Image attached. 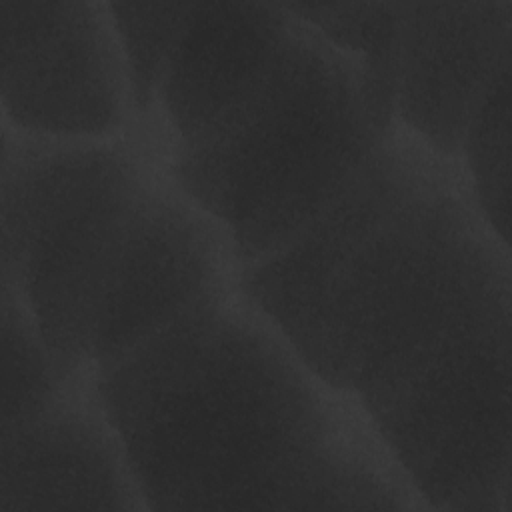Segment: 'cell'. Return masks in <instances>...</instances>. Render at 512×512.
Returning <instances> with one entry per match:
<instances>
[{
  "instance_id": "6da1fadb",
  "label": "cell",
  "mask_w": 512,
  "mask_h": 512,
  "mask_svg": "<svg viewBox=\"0 0 512 512\" xmlns=\"http://www.w3.org/2000/svg\"><path fill=\"white\" fill-rule=\"evenodd\" d=\"M148 510H428L360 404L240 286L96 374Z\"/></svg>"
},
{
  "instance_id": "7a4b0ae2",
  "label": "cell",
  "mask_w": 512,
  "mask_h": 512,
  "mask_svg": "<svg viewBox=\"0 0 512 512\" xmlns=\"http://www.w3.org/2000/svg\"><path fill=\"white\" fill-rule=\"evenodd\" d=\"M510 244L442 158L330 254L284 338L366 416L460 330L510 308Z\"/></svg>"
},
{
  "instance_id": "3957f363",
  "label": "cell",
  "mask_w": 512,
  "mask_h": 512,
  "mask_svg": "<svg viewBox=\"0 0 512 512\" xmlns=\"http://www.w3.org/2000/svg\"><path fill=\"white\" fill-rule=\"evenodd\" d=\"M290 14L260 84L170 156L172 180L228 230L242 266L306 226L384 136L362 62Z\"/></svg>"
},
{
  "instance_id": "277c9868",
  "label": "cell",
  "mask_w": 512,
  "mask_h": 512,
  "mask_svg": "<svg viewBox=\"0 0 512 512\" xmlns=\"http://www.w3.org/2000/svg\"><path fill=\"white\" fill-rule=\"evenodd\" d=\"M170 156L156 116L114 136H48L2 122L0 276L66 376L94 374L90 330L110 254Z\"/></svg>"
},
{
  "instance_id": "5b68a950",
  "label": "cell",
  "mask_w": 512,
  "mask_h": 512,
  "mask_svg": "<svg viewBox=\"0 0 512 512\" xmlns=\"http://www.w3.org/2000/svg\"><path fill=\"white\" fill-rule=\"evenodd\" d=\"M368 418L428 510L510 512V308L452 336Z\"/></svg>"
},
{
  "instance_id": "8992f818",
  "label": "cell",
  "mask_w": 512,
  "mask_h": 512,
  "mask_svg": "<svg viewBox=\"0 0 512 512\" xmlns=\"http://www.w3.org/2000/svg\"><path fill=\"white\" fill-rule=\"evenodd\" d=\"M228 230L168 172L128 216L110 254L90 330L94 374L204 300L240 286Z\"/></svg>"
},
{
  "instance_id": "52a82bcc",
  "label": "cell",
  "mask_w": 512,
  "mask_h": 512,
  "mask_svg": "<svg viewBox=\"0 0 512 512\" xmlns=\"http://www.w3.org/2000/svg\"><path fill=\"white\" fill-rule=\"evenodd\" d=\"M2 122L48 136H114L136 122L110 2L0 0Z\"/></svg>"
},
{
  "instance_id": "ba28073f",
  "label": "cell",
  "mask_w": 512,
  "mask_h": 512,
  "mask_svg": "<svg viewBox=\"0 0 512 512\" xmlns=\"http://www.w3.org/2000/svg\"><path fill=\"white\" fill-rule=\"evenodd\" d=\"M34 510H148L92 372L0 426V512Z\"/></svg>"
},
{
  "instance_id": "9c48e42d",
  "label": "cell",
  "mask_w": 512,
  "mask_h": 512,
  "mask_svg": "<svg viewBox=\"0 0 512 512\" xmlns=\"http://www.w3.org/2000/svg\"><path fill=\"white\" fill-rule=\"evenodd\" d=\"M510 50L512 0L404 2L394 122L460 160L470 114Z\"/></svg>"
},
{
  "instance_id": "30bf717a",
  "label": "cell",
  "mask_w": 512,
  "mask_h": 512,
  "mask_svg": "<svg viewBox=\"0 0 512 512\" xmlns=\"http://www.w3.org/2000/svg\"><path fill=\"white\" fill-rule=\"evenodd\" d=\"M290 26L284 4L192 2L152 112L172 150L214 126L260 84Z\"/></svg>"
},
{
  "instance_id": "8fae6325",
  "label": "cell",
  "mask_w": 512,
  "mask_h": 512,
  "mask_svg": "<svg viewBox=\"0 0 512 512\" xmlns=\"http://www.w3.org/2000/svg\"><path fill=\"white\" fill-rule=\"evenodd\" d=\"M286 8L362 62L366 106L378 132L386 134L396 124V58L404 2L286 4Z\"/></svg>"
},
{
  "instance_id": "7c38bea8",
  "label": "cell",
  "mask_w": 512,
  "mask_h": 512,
  "mask_svg": "<svg viewBox=\"0 0 512 512\" xmlns=\"http://www.w3.org/2000/svg\"><path fill=\"white\" fill-rule=\"evenodd\" d=\"M510 60L478 98L460 150L474 200L490 228L510 244Z\"/></svg>"
},
{
  "instance_id": "4fadbf2b",
  "label": "cell",
  "mask_w": 512,
  "mask_h": 512,
  "mask_svg": "<svg viewBox=\"0 0 512 512\" xmlns=\"http://www.w3.org/2000/svg\"><path fill=\"white\" fill-rule=\"evenodd\" d=\"M22 296L2 282V410L0 426L40 408L66 380Z\"/></svg>"
},
{
  "instance_id": "5bb4252c",
  "label": "cell",
  "mask_w": 512,
  "mask_h": 512,
  "mask_svg": "<svg viewBox=\"0 0 512 512\" xmlns=\"http://www.w3.org/2000/svg\"><path fill=\"white\" fill-rule=\"evenodd\" d=\"M192 2H110L124 54L136 120L150 118L168 54Z\"/></svg>"
}]
</instances>
